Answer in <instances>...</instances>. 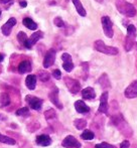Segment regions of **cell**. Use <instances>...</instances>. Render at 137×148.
I'll use <instances>...</instances> for the list:
<instances>
[{
    "mask_svg": "<svg viewBox=\"0 0 137 148\" xmlns=\"http://www.w3.org/2000/svg\"><path fill=\"white\" fill-rule=\"evenodd\" d=\"M96 1H98V2H100V3H105V2H107V1H109V0H96Z\"/></svg>",
    "mask_w": 137,
    "mask_h": 148,
    "instance_id": "cell-37",
    "label": "cell"
},
{
    "mask_svg": "<svg viewBox=\"0 0 137 148\" xmlns=\"http://www.w3.org/2000/svg\"><path fill=\"white\" fill-rule=\"evenodd\" d=\"M15 114L17 116H27L29 115V109H28V107H22L20 108V109H18L17 111L15 112Z\"/></svg>",
    "mask_w": 137,
    "mask_h": 148,
    "instance_id": "cell-28",
    "label": "cell"
},
{
    "mask_svg": "<svg viewBox=\"0 0 137 148\" xmlns=\"http://www.w3.org/2000/svg\"><path fill=\"white\" fill-rule=\"evenodd\" d=\"M0 104L2 107H6L10 104V97L7 93H2L0 96Z\"/></svg>",
    "mask_w": 137,
    "mask_h": 148,
    "instance_id": "cell-22",
    "label": "cell"
},
{
    "mask_svg": "<svg viewBox=\"0 0 137 148\" xmlns=\"http://www.w3.org/2000/svg\"><path fill=\"white\" fill-rule=\"evenodd\" d=\"M94 49H96L99 53H105L108 56H115L118 53V49L117 47H108L104 43L103 40H96L94 42Z\"/></svg>",
    "mask_w": 137,
    "mask_h": 148,
    "instance_id": "cell-2",
    "label": "cell"
},
{
    "mask_svg": "<svg viewBox=\"0 0 137 148\" xmlns=\"http://www.w3.org/2000/svg\"><path fill=\"white\" fill-rule=\"evenodd\" d=\"M53 23L58 27H65V22H64V20L61 17H55L53 19Z\"/></svg>",
    "mask_w": 137,
    "mask_h": 148,
    "instance_id": "cell-30",
    "label": "cell"
},
{
    "mask_svg": "<svg viewBox=\"0 0 137 148\" xmlns=\"http://www.w3.org/2000/svg\"><path fill=\"white\" fill-rule=\"evenodd\" d=\"M22 23H23L24 26H26V27H27L28 29H30V30L37 29V24L35 23L34 20H32V18H29V17L23 18V20H22Z\"/></svg>",
    "mask_w": 137,
    "mask_h": 148,
    "instance_id": "cell-19",
    "label": "cell"
},
{
    "mask_svg": "<svg viewBox=\"0 0 137 148\" xmlns=\"http://www.w3.org/2000/svg\"><path fill=\"white\" fill-rule=\"evenodd\" d=\"M0 16H1V10H0Z\"/></svg>",
    "mask_w": 137,
    "mask_h": 148,
    "instance_id": "cell-38",
    "label": "cell"
},
{
    "mask_svg": "<svg viewBox=\"0 0 137 148\" xmlns=\"http://www.w3.org/2000/svg\"><path fill=\"white\" fill-rule=\"evenodd\" d=\"M67 1H68V0H67Z\"/></svg>",
    "mask_w": 137,
    "mask_h": 148,
    "instance_id": "cell-39",
    "label": "cell"
},
{
    "mask_svg": "<svg viewBox=\"0 0 137 148\" xmlns=\"http://www.w3.org/2000/svg\"><path fill=\"white\" fill-rule=\"evenodd\" d=\"M65 81V84L67 86V88L68 89V91L72 94H78L79 91H81V85L80 83L77 80H74L72 78H68V77H66L64 79Z\"/></svg>",
    "mask_w": 137,
    "mask_h": 148,
    "instance_id": "cell-6",
    "label": "cell"
},
{
    "mask_svg": "<svg viewBox=\"0 0 137 148\" xmlns=\"http://www.w3.org/2000/svg\"><path fill=\"white\" fill-rule=\"evenodd\" d=\"M32 64L28 60H23L19 64L18 66V73L19 74H25V73H29L32 71Z\"/></svg>",
    "mask_w": 137,
    "mask_h": 148,
    "instance_id": "cell-16",
    "label": "cell"
},
{
    "mask_svg": "<svg viewBox=\"0 0 137 148\" xmlns=\"http://www.w3.org/2000/svg\"><path fill=\"white\" fill-rule=\"evenodd\" d=\"M136 38V27L133 24H129L127 26V35L125 38V49L126 51H130L133 47Z\"/></svg>",
    "mask_w": 137,
    "mask_h": 148,
    "instance_id": "cell-3",
    "label": "cell"
},
{
    "mask_svg": "<svg viewBox=\"0 0 137 148\" xmlns=\"http://www.w3.org/2000/svg\"><path fill=\"white\" fill-rule=\"evenodd\" d=\"M95 137V134L91 130H84V132L81 134V138L84 140H93Z\"/></svg>",
    "mask_w": 137,
    "mask_h": 148,
    "instance_id": "cell-25",
    "label": "cell"
},
{
    "mask_svg": "<svg viewBox=\"0 0 137 148\" xmlns=\"http://www.w3.org/2000/svg\"><path fill=\"white\" fill-rule=\"evenodd\" d=\"M3 60H4V56L2 53H0V62H3Z\"/></svg>",
    "mask_w": 137,
    "mask_h": 148,
    "instance_id": "cell-36",
    "label": "cell"
},
{
    "mask_svg": "<svg viewBox=\"0 0 137 148\" xmlns=\"http://www.w3.org/2000/svg\"><path fill=\"white\" fill-rule=\"evenodd\" d=\"M19 5L21 6L22 8H24V7H26V6H27V2L24 1V0H23V1H20L19 2Z\"/></svg>",
    "mask_w": 137,
    "mask_h": 148,
    "instance_id": "cell-35",
    "label": "cell"
},
{
    "mask_svg": "<svg viewBox=\"0 0 137 148\" xmlns=\"http://www.w3.org/2000/svg\"><path fill=\"white\" fill-rule=\"evenodd\" d=\"M108 97L109 94L108 92H104L101 95L100 98V106H99L98 113H103V114H108Z\"/></svg>",
    "mask_w": 137,
    "mask_h": 148,
    "instance_id": "cell-9",
    "label": "cell"
},
{
    "mask_svg": "<svg viewBox=\"0 0 137 148\" xmlns=\"http://www.w3.org/2000/svg\"><path fill=\"white\" fill-rule=\"evenodd\" d=\"M116 6L120 13L124 14L128 17H133L136 15V8L129 2L124 1V0H117Z\"/></svg>",
    "mask_w": 137,
    "mask_h": 148,
    "instance_id": "cell-1",
    "label": "cell"
},
{
    "mask_svg": "<svg viewBox=\"0 0 137 148\" xmlns=\"http://www.w3.org/2000/svg\"><path fill=\"white\" fill-rule=\"evenodd\" d=\"M55 55H57V51L53 49H51L47 51V53L45 56V59H43V68L47 69L53 66L55 60Z\"/></svg>",
    "mask_w": 137,
    "mask_h": 148,
    "instance_id": "cell-7",
    "label": "cell"
},
{
    "mask_svg": "<svg viewBox=\"0 0 137 148\" xmlns=\"http://www.w3.org/2000/svg\"><path fill=\"white\" fill-rule=\"evenodd\" d=\"M0 142L5 143V144H8V145H14L16 143L13 138L5 136V135H2L1 133H0Z\"/></svg>",
    "mask_w": 137,
    "mask_h": 148,
    "instance_id": "cell-24",
    "label": "cell"
},
{
    "mask_svg": "<svg viewBox=\"0 0 137 148\" xmlns=\"http://www.w3.org/2000/svg\"><path fill=\"white\" fill-rule=\"evenodd\" d=\"M25 85L29 90H34L36 87V76L35 75H28L25 79Z\"/></svg>",
    "mask_w": 137,
    "mask_h": 148,
    "instance_id": "cell-17",
    "label": "cell"
},
{
    "mask_svg": "<svg viewBox=\"0 0 137 148\" xmlns=\"http://www.w3.org/2000/svg\"><path fill=\"white\" fill-rule=\"evenodd\" d=\"M45 117L49 122V121L53 120V119H57V113H55V111L53 109H49L45 112Z\"/></svg>",
    "mask_w": 137,
    "mask_h": 148,
    "instance_id": "cell-26",
    "label": "cell"
},
{
    "mask_svg": "<svg viewBox=\"0 0 137 148\" xmlns=\"http://www.w3.org/2000/svg\"><path fill=\"white\" fill-rule=\"evenodd\" d=\"M53 76L55 79H57V80H61L62 79V73L60 70H55L53 72Z\"/></svg>",
    "mask_w": 137,
    "mask_h": 148,
    "instance_id": "cell-33",
    "label": "cell"
},
{
    "mask_svg": "<svg viewBox=\"0 0 137 148\" xmlns=\"http://www.w3.org/2000/svg\"><path fill=\"white\" fill-rule=\"evenodd\" d=\"M43 37V33H42V31H36V32H34V33H32V35H30V37L28 39H29V42L32 43V45H35V43L37 42V41L39 40L40 38H42Z\"/></svg>",
    "mask_w": 137,
    "mask_h": 148,
    "instance_id": "cell-21",
    "label": "cell"
},
{
    "mask_svg": "<svg viewBox=\"0 0 137 148\" xmlns=\"http://www.w3.org/2000/svg\"><path fill=\"white\" fill-rule=\"evenodd\" d=\"M62 145L65 148H81L82 147L81 143L79 142L74 136H72V135H68V136L66 137L63 140V142H62Z\"/></svg>",
    "mask_w": 137,
    "mask_h": 148,
    "instance_id": "cell-8",
    "label": "cell"
},
{
    "mask_svg": "<svg viewBox=\"0 0 137 148\" xmlns=\"http://www.w3.org/2000/svg\"><path fill=\"white\" fill-rule=\"evenodd\" d=\"M74 125L78 130H83V129L86 128L87 122L84 119H76V120L74 121Z\"/></svg>",
    "mask_w": 137,
    "mask_h": 148,
    "instance_id": "cell-23",
    "label": "cell"
},
{
    "mask_svg": "<svg viewBox=\"0 0 137 148\" xmlns=\"http://www.w3.org/2000/svg\"><path fill=\"white\" fill-rule=\"evenodd\" d=\"M16 19L14 17H11L9 18V19L6 21L5 24H3V25L1 26V31L2 33H3L5 36H8V35H10V33H11V30L12 28H13V26L16 24Z\"/></svg>",
    "mask_w": 137,
    "mask_h": 148,
    "instance_id": "cell-11",
    "label": "cell"
},
{
    "mask_svg": "<svg viewBox=\"0 0 137 148\" xmlns=\"http://www.w3.org/2000/svg\"><path fill=\"white\" fill-rule=\"evenodd\" d=\"M49 98L53 105L57 106L59 109H63V104L60 102V99H59V89H58L57 87H55V88L49 92Z\"/></svg>",
    "mask_w": 137,
    "mask_h": 148,
    "instance_id": "cell-10",
    "label": "cell"
},
{
    "mask_svg": "<svg viewBox=\"0 0 137 148\" xmlns=\"http://www.w3.org/2000/svg\"><path fill=\"white\" fill-rule=\"evenodd\" d=\"M129 146H130V143H129V141H127V140L123 141V142L120 144V148H129Z\"/></svg>",
    "mask_w": 137,
    "mask_h": 148,
    "instance_id": "cell-34",
    "label": "cell"
},
{
    "mask_svg": "<svg viewBox=\"0 0 137 148\" xmlns=\"http://www.w3.org/2000/svg\"><path fill=\"white\" fill-rule=\"evenodd\" d=\"M35 142H36V144L39 145V146H49V145L51 144V139L49 135L41 134L36 137Z\"/></svg>",
    "mask_w": 137,
    "mask_h": 148,
    "instance_id": "cell-14",
    "label": "cell"
},
{
    "mask_svg": "<svg viewBox=\"0 0 137 148\" xmlns=\"http://www.w3.org/2000/svg\"><path fill=\"white\" fill-rule=\"evenodd\" d=\"M82 97L85 100H92L96 98V93H95V90L91 87H87L82 91Z\"/></svg>",
    "mask_w": 137,
    "mask_h": 148,
    "instance_id": "cell-15",
    "label": "cell"
},
{
    "mask_svg": "<svg viewBox=\"0 0 137 148\" xmlns=\"http://www.w3.org/2000/svg\"><path fill=\"white\" fill-rule=\"evenodd\" d=\"M28 39V37L26 36V34L23 32V31H20V32H18V34H17V40L19 41V43L20 45H23L24 43H25V41Z\"/></svg>",
    "mask_w": 137,
    "mask_h": 148,
    "instance_id": "cell-29",
    "label": "cell"
},
{
    "mask_svg": "<svg viewBox=\"0 0 137 148\" xmlns=\"http://www.w3.org/2000/svg\"><path fill=\"white\" fill-rule=\"evenodd\" d=\"M95 148H116V147L114 146V145H111L107 142H102V143H100V144H96Z\"/></svg>",
    "mask_w": 137,
    "mask_h": 148,
    "instance_id": "cell-31",
    "label": "cell"
},
{
    "mask_svg": "<svg viewBox=\"0 0 137 148\" xmlns=\"http://www.w3.org/2000/svg\"><path fill=\"white\" fill-rule=\"evenodd\" d=\"M13 0H0V4H3V5H6V9L9 8L10 5L13 4Z\"/></svg>",
    "mask_w": 137,
    "mask_h": 148,
    "instance_id": "cell-32",
    "label": "cell"
},
{
    "mask_svg": "<svg viewBox=\"0 0 137 148\" xmlns=\"http://www.w3.org/2000/svg\"><path fill=\"white\" fill-rule=\"evenodd\" d=\"M124 94H125V97L128 98V99H134V98L137 97V80L132 82L126 88Z\"/></svg>",
    "mask_w": 137,
    "mask_h": 148,
    "instance_id": "cell-12",
    "label": "cell"
},
{
    "mask_svg": "<svg viewBox=\"0 0 137 148\" xmlns=\"http://www.w3.org/2000/svg\"><path fill=\"white\" fill-rule=\"evenodd\" d=\"M25 100L27 102L28 106H29L32 109L35 110V111H39L42 107V103L43 101L41 99L37 97H34V96H32V95H27L25 97Z\"/></svg>",
    "mask_w": 137,
    "mask_h": 148,
    "instance_id": "cell-5",
    "label": "cell"
},
{
    "mask_svg": "<svg viewBox=\"0 0 137 148\" xmlns=\"http://www.w3.org/2000/svg\"><path fill=\"white\" fill-rule=\"evenodd\" d=\"M72 1H73V3H74L75 7H76L77 12H78L81 16L85 17V16L87 15V12H86V10H85V8L83 7V5H82V3H81L80 0H72Z\"/></svg>",
    "mask_w": 137,
    "mask_h": 148,
    "instance_id": "cell-18",
    "label": "cell"
},
{
    "mask_svg": "<svg viewBox=\"0 0 137 148\" xmlns=\"http://www.w3.org/2000/svg\"><path fill=\"white\" fill-rule=\"evenodd\" d=\"M37 77H38V79L41 82H47L49 80V78H51V75L47 72H45V71H40V72H38Z\"/></svg>",
    "mask_w": 137,
    "mask_h": 148,
    "instance_id": "cell-27",
    "label": "cell"
},
{
    "mask_svg": "<svg viewBox=\"0 0 137 148\" xmlns=\"http://www.w3.org/2000/svg\"><path fill=\"white\" fill-rule=\"evenodd\" d=\"M101 22H102V26H103V30L104 33L107 37L112 38L114 34V30H113V22L111 21L110 17L108 16H103L101 18Z\"/></svg>",
    "mask_w": 137,
    "mask_h": 148,
    "instance_id": "cell-4",
    "label": "cell"
},
{
    "mask_svg": "<svg viewBox=\"0 0 137 148\" xmlns=\"http://www.w3.org/2000/svg\"><path fill=\"white\" fill-rule=\"evenodd\" d=\"M75 109L78 113L84 114V113H88L90 111V107L85 103L82 100H78V101L75 102Z\"/></svg>",
    "mask_w": 137,
    "mask_h": 148,
    "instance_id": "cell-13",
    "label": "cell"
},
{
    "mask_svg": "<svg viewBox=\"0 0 137 148\" xmlns=\"http://www.w3.org/2000/svg\"><path fill=\"white\" fill-rule=\"evenodd\" d=\"M98 83L100 84V86L102 87L103 89H109L111 87V84H110V81L108 79V76L106 74H103L102 76L99 78Z\"/></svg>",
    "mask_w": 137,
    "mask_h": 148,
    "instance_id": "cell-20",
    "label": "cell"
}]
</instances>
